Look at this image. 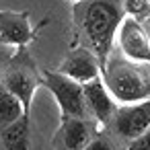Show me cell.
<instances>
[{"label":"cell","instance_id":"5b68a950","mask_svg":"<svg viewBox=\"0 0 150 150\" xmlns=\"http://www.w3.org/2000/svg\"><path fill=\"white\" fill-rule=\"evenodd\" d=\"M150 127V99L129 103V105H119L109 127L119 140H134L140 134H144Z\"/></svg>","mask_w":150,"mask_h":150},{"label":"cell","instance_id":"4fadbf2b","mask_svg":"<svg viewBox=\"0 0 150 150\" xmlns=\"http://www.w3.org/2000/svg\"><path fill=\"white\" fill-rule=\"evenodd\" d=\"M84 150H121V148H119L117 142L109 136L107 129H99V132L93 136V140L84 146Z\"/></svg>","mask_w":150,"mask_h":150},{"label":"cell","instance_id":"30bf717a","mask_svg":"<svg viewBox=\"0 0 150 150\" xmlns=\"http://www.w3.org/2000/svg\"><path fill=\"white\" fill-rule=\"evenodd\" d=\"M58 72H62L64 76H68V78L84 84V82H91V80L99 78L103 70H101L99 58L88 47L78 45V47H74V50L68 52V56L62 60Z\"/></svg>","mask_w":150,"mask_h":150},{"label":"cell","instance_id":"ba28073f","mask_svg":"<svg viewBox=\"0 0 150 150\" xmlns=\"http://www.w3.org/2000/svg\"><path fill=\"white\" fill-rule=\"evenodd\" d=\"M31 15L27 11H2L0 8V41L11 47H27L39 27H31Z\"/></svg>","mask_w":150,"mask_h":150},{"label":"cell","instance_id":"52a82bcc","mask_svg":"<svg viewBox=\"0 0 150 150\" xmlns=\"http://www.w3.org/2000/svg\"><path fill=\"white\" fill-rule=\"evenodd\" d=\"M99 129L101 127L93 117H62L54 146L56 150H84Z\"/></svg>","mask_w":150,"mask_h":150},{"label":"cell","instance_id":"7c38bea8","mask_svg":"<svg viewBox=\"0 0 150 150\" xmlns=\"http://www.w3.org/2000/svg\"><path fill=\"white\" fill-rule=\"evenodd\" d=\"M25 107L21 103V99L11 93L2 82H0V129L15 123L21 115H25Z\"/></svg>","mask_w":150,"mask_h":150},{"label":"cell","instance_id":"6da1fadb","mask_svg":"<svg viewBox=\"0 0 150 150\" xmlns=\"http://www.w3.org/2000/svg\"><path fill=\"white\" fill-rule=\"evenodd\" d=\"M123 19V0H82L74 4L76 31L84 41V47L99 58L101 70L111 56Z\"/></svg>","mask_w":150,"mask_h":150},{"label":"cell","instance_id":"9a60e30c","mask_svg":"<svg viewBox=\"0 0 150 150\" xmlns=\"http://www.w3.org/2000/svg\"><path fill=\"white\" fill-rule=\"evenodd\" d=\"M125 150H150V127L144 134H140L138 138L129 140Z\"/></svg>","mask_w":150,"mask_h":150},{"label":"cell","instance_id":"277c9868","mask_svg":"<svg viewBox=\"0 0 150 150\" xmlns=\"http://www.w3.org/2000/svg\"><path fill=\"white\" fill-rule=\"evenodd\" d=\"M41 78H43V86L54 95L62 117H91L80 82L64 76L58 70H43Z\"/></svg>","mask_w":150,"mask_h":150},{"label":"cell","instance_id":"8992f818","mask_svg":"<svg viewBox=\"0 0 150 150\" xmlns=\"http://www.w3.org/2000/svg\"><path fill=\"white\" fill-rule=\"evenodd\" d=\"M115 39H117L121 56L127 62L150 64V39H148L146 29L142 27V23L138 19L125 15Z\"/></svg>","mask_w":150,"mask_h":150},{"label":"cell","instance_id":"3957f363","mask_svg":"<svg viewBox=\"0 0 150 150\" xmlns=\"http://www.w3.org/2000/svg\"><path fill=\"white\" fill-rule=\"evenodd\" d=\"M0 82L21 99L25 111L31 115L33 97H35L37 88L43 86V78H41V72L37 70V64L29 56L27 47L15 50L13 58L8 60V64L4 66L2 74H0Z\"/></svg>","mask_w":150,"mask_h":150},{"label":"cell","instance_id":"5bb4252c","mask_svg":"<svg viewBox=\"0 0 150 150\" xmlns=\"http://www.w3.org/2000/svg\"><path fill=\"white\" fill-rule=\"evenodd\" d=\"M123 11L127 17L140 19L150 15V0H123Z\"/></svg>","mask_w":150,"mask_h":150},{"label":"cell","instance_id":"2e32d148","mask_svg":"<svg viewBox=\"0 0 150 150\" xmlns=\"http://www.w3.org/2000/svg\"><path fill=\"white\" fill-rule=\"evenodd\" d=\"M17 50V47H15ZM15 50L11 47V45H6V43H2L0 41V74H2V70H4V66L8 64V60L13 58V54H15Z\"/></svg>","mask_w":150,"mask_h":150},{"label":"cell","instance_id":"8fae6325","mask_svg":"<svg viewBox=\"0 0 150 150\" xmlns=\"http://www.w3.org/2000/svg\"><path fill=\"white\" fill-rule=\"evenodd\" d=\"M0 150H31V115H21L0 129Z\"/></svg>","mask_w":150,"mask_h":150},{"label":"cell","instance_id":"e0dca14e","mask_svg":"<svg viewBox=\"0 0 150 150\" xmlns=\"http://www.w3.org/2000/svg\"><path fill=\"white\" fill-rule=\"evenodd\" d=\"M72 2H74V4H76V2H82V0H72Z\"/></svg>","mask_w":150,"mask_h":150},{"label":"cell","instance_id":"9c48e42d","mask_svg":"<svg viewBox=\"0 0 150 150\" xmlns=\"http://www.w3.org/2000/svg\"><path fill=\"white\" fill-rule=\"evenodd\" d=\"M82 91H84V103H86L88 115L99 123L101 129H107L119 105L111 97L109 88L105 86L103 76H99V78H95L91 82H84Z\"/></svg>","mask_w":150,"mask_h":150},{"label":"cell","instance_id":"7a4b0ae2","mask_svg":"<svg viewBox=\"0 0 150 150\" xmlns=\"http://www.w3.org/2000/svg\"><path fill=\"white\" fill-rule=\"evenodd\" d=\"M138 66L140 64L111 56L103 66V82L117 105H129L150 99V78Z\"/></svg>","mask_w":150,"mask_h":150}]
</instances>
